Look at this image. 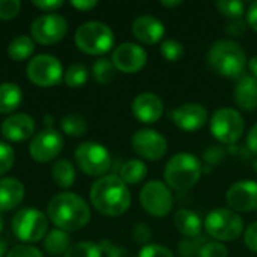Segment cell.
<instances>
[{
    "label": "cell",
    "instance_id": "1",
    "mask_svg": "<svg viewBox=\"0 0 257 257\" xmlns=\"http://www.w3.org/2000/svg\"><path fill=\"white\" fill-rule=\"evenodd\" d=\"M92 206L105 217H119L131 206V193L128 185L117 175L98 178L90 187Z\"/></svg>",
    "mask_w": 257,
    "mask_h": 257
},
{
    "label": "cell",
    "instance_id": "2",
    "mask_svg": "<svg viewBox=\"0 0 257 257\" xmlns=\"http://www.w3.org/2000/svg\"><path fill=\"white\" fill-rule=\"evenodd\" d=\"M47 215L57 229L75 232L89 223L90 208L86 200L75 193H59L48 202Z\"/></svg>",
    "mask_w": 257,
    "mask_h": 257
},
{
    "label": "cell",
    "instance_id": "3",
    "mask_svg": "<svg viewBox=\"0 0 257 257\" xmlns=\"http://www.w3.org/2000/svg\"><path fill=\"white\" fill-rule=\"evenodd\" d=\"M208 65L221 77L239 78L248 65L244 48L233 39H218L206 54Z\"/></svg>",
    "mask_w": 257,
    "mask_h": 257
},
{
    "label": "cell",
    "instance_id": "4",
    "mask_svg": "<svg viewBox=\"0 0 257 257\" xmlns=\"http://www.w3.org/2000/svg\"><path fill=\"white\" fill-rule=\"evenodd\" d=\"M203 173L202 161L190 152L175 154L164 167V181L170 190L188 191L193 188Z\"/></svg>",
    "mask_w": 257,
    "mask_h": 257
},
{
    "label": "cell",
    "instance_id": "5",
    "mask_svg": "<svg viewBox=\"0 0 257 257\" xmlns=\"http://www.w3.org/2000/svg\"><path fill=\"white\" fill-rule=\"evenodd\" d=\"M74 41L80 51L92 56H101L113 48L114 33L102 21H86L75 30Z\"/></svg>",
    "mask_w": 257,
    "mask_h": 257
},
{
    "label": "cell",
    "instance_id": "6",
    "mask_svg": "<svg viewBox=\"0 0 257 257\" xmlns=\"http://www.w3.org/2000/svg\"><path fill=\"white\" fill-rule=\"evenodd\" d=\"M203 229L209 238L218 242H232L244 233V221L235 211L217 208L206 215Z\"/></svg>",
    "mask_w": 257,
    "mask_h": 257
},
{
    "label": "cell",
    "instance_id": "7",
    "mask_svg": "<svg viewBox=\"0 0 257 257\" xmlns=\"http://www.w3.org/2000/svg\"><path fill=\"white\" fill-rule=\"evenodd\" d=\"M209 130L214 139L227 146L236 145L245 131V122L242 114L232 107H221L214 111L209 120Z\"/></svg>",
    "mask_w": 257,
    "mask_h": 257
},
{
    "label": "cell",
    "instance_id": "8",
    "mask_svg": "<svg viewBox=\"0 0 257 257\" xmlns=\"http://www.w3.org/2000/svg\"><path fill=\"white\" fill-rule=\"evenodd\" d=\"M12 232L17 239L32 244L42 241L48 233L47 215L35 208H23L12 217Z\"/></svg>",
    "mask_w": 257,
    "mask_h": 257
},
{
    "label": "cell",
    "instance_id": "9",
    "mask_svg": "<svg viewBox=\"0 0 257 257\" xmlns=\"http://www.w3.org/2000/svg\"><path fill=\"white\" fill-rule=\"evenodd\" d=\"M78 169L87 176L102 178L111 169L113 160L105 146L96 142H84L74 152Z\"/></svg>",
    "mask_w": 257,
    "mask_h": 257
},
{
    "label": "cell",
    "instance_id": "10",
    "mask_svg": "<svg viewBox=\"0 0 257 257\" xmlns=\"http://www.w3.org/2000/svg\"><path fill=\"white\" fill-rule=\"evenodd\" d=\"M27 78L39 87H53L63 80V66L53 54H36L32 57L26 68Z\"/></svg>",
    "mask_w": 257,
    "mask_h": 257
},
{
    "label": "cell",
    "instance_id": "11",
    "mask_svg": "<svg viewBox=\"0 0 257 257\" xmlns=\"http://www.w3.org/2000/svg\"><path fill=\"white\" fill-rule=\"evenodd\" d=\"M142 208L155 218L167 217L173 209V196L166 182L152 179L148 181L140 190Z\"/></svg>",
    "mask_w": 257,
    "mask_h": 257
},
{
    "label": "cell",
    "instance_id": "12",
    "mask_svg": "<svg viewBox=\"0 0 257 257\" xmlns=\"http://www.w3.org/2000/svg\"><path fill=\"white\" fill-rule=\"evenodd\" d=\"M68 33V21L60 14H44L33 20L30 38L42 45L57 44Z\"/></svg>",
    "mask_w": 257,
    "mask_h": 257
},
{
    "label": "cell",
    "instance_id": "13",
    "mask_svg": "<svg viewBox=\"0 0 257 257\" xmlns=\"http://www.w3.org/2000/svg\"><path fill=\"white\" fill-rule=\"evenodd\" d=\"M131 148L140 158L146 161H160L167 154L169 145L166 137L158 131L143 128L133 134Z\"/></svg>",
    "mask_w": 257,
    "mask_h": 257
},
{
    "label": "cell",
    "instance_id": "14",
    "mask_svg": "<svg viewBox=\"0 0 257 257\" xmlns=\"http://www.w3.org/2000/svg\"><path fill=\"white\" fill-rule=\"evenodd\" d=\"M63 149V137L54 128H45L36 133L29 145L30 157L38 163H48L59 157Z\"/></svg>",
    "mask_w": 257,
    "mask_h": 257
},
{
    "label": "cell",
    "instance_id": "15",
    "mask_svg": "<svg viewBox=\"0 0 257 257\" xmlns=\"http://www.w3.org/2000/svg\"><path fill=\"white\" fill-rule=\"evenodd\" d=\"M111 62L116 71L123 74H136L145 68L148 62L146 50L134 42H123L113 50Z\"/></svg>",
    "mask_w": 257,
    "mask_h": 257
},
{
    "label": "cell",
    "instance_id": "16",
    "mask_svg": "<svg viewBox=\"0 0 257 257\" xmlns=\"http://www.w3.org/2000/svg\"><path fill=\"white\" fill-rule=\"evenodd\" d=\"M226 202L236 214L257 211V182L242 179L232 184L226 193Z\"/></svg>",
    "mask_w": 257,
    "mask_h": 257
},
{
    "label": "cell",
    "instance_id": "17",
    "mask_svg": "<svg viewBox=\"0 0 257 257\" xmlns=\"http://www.w3.org/2000/svg\"><path fill=\"white\" fill-rule=\"evenodd\" d=\"M170 120L182 131L193 133L203 128L208 122V110L197 102H187L169 113Z\"/></svg>",
    "mask_w": 257,
    "mask_h": 257
},
{
    "label": "cell",
    "instance_id": "18",
    "mask_svg": "<svg viewBox=\"0 0 257 257\" xmlns=\"http://www.w3.org/2000/svg\"><path fill=\"white\" fill-rule=\"evenodd\" d=\"M131 111L139 122L155 123L164 113V102L154 92H142L133 99Z\"/></svg>",
    "mask_w": 257,
    "mask_h": 257
},
{
    "label": "cell",
    "instance_id": "19",
    "mask_svg": "<svg viewBox=\"0 0 257 257\" xmlns=\"http://www.w3.org/2000/svg\"><path fill=\"white\" fill-rule=\"evenodd\" d=\"M131 32L137 41L142 44L154 45L163 41L166 35V27L161 20L152 15H142L137 17L131 24Z\"/></svg>",
    "mask_w": 257,
    "mask_h": 257
},
{
    "label": "cell",
    "instance_id": "20",
    "mask_svg": "<svg viewBox=\"0 0 257 257\" xmlns=\"http://www.w3.org/2000/svg\"><path fill=\"white\" fill-rule=\"evenodd\" d=\"M36 123L27 113H15L2 123V136L9 142H23L35 134Z\"/></svg>",
    "mask_w": 257,
    "mask_h": 257
},
{
    "label": "cell",
    "instance_id": "21",
    "mask_svg": "<svg viewBox=\"0 0 257 257\" xmlns=\"http://www.w3.org/2000/svg\"><path fill=\"white\" fill-rule=\"evenodd\" d=\"M235 104L244 111L257 110V78L253 75L239 77L233 89Z\"/></svg>",
    "mask_w": 257,
    "mask_h": 257
},
{
    "label": "cell",
    "instance_id": "22",
    "mask_svg": "<svg viewBox=\"0 0 257 257\" xmlns=\"http://www.w3.org/2000/svg\"><path fill=\"white\" fill-rule=\"evenodd\" d=\"M26 188L17 178L0 179V212L15 209L24 199Z\"/></svg>",
    "mask_w": 257,
    "mask_h": 257
},
{
    "label": "cell",
    "instance_id": "23",
    "mask_svg": "<svg viewBox=\"0 0 257 257\" xmlns=\"http://www.w3.org/2000/svg\"><path fill=\"white\" fill-rule=\"evenodd\" d=\"M173 224L184 238H196L202 235L203 221L200 220L199 214L191 209H178L173 215Z\"/></svg>",
    "mask_w": 257,
    "mask_h": 257
},
{
    "label": "cell",
    "instance_id": "24",
    "mask_svg": "<svg viewBox=\"0 0 257 257\" xmlns=\"http://www.w3.org/2000/svg\"><path fill=\"white\" fill-rule=\"evenodd\" d=\"M23 102V90L15 83L0 84V114H8L17 110Z\"/></svg>",
    "mask_w": 257,
    "mask_h": 257
},
{
    "label": "cell",
    "instance_id": "25",
    "mask_svg": "<svg viewBox=\"0 0 257 257\" xmlns=\"http://www.w3.org/2000/svg\"><path fill=\"white\" fill-rule=\"evenodd\" d=\"M148 175V166L142 160H128L119 169V178L126 185H137L140 184Z\"/></svg>",
    "mask_w": 257,
    "mask_h": 257
},
{
    "label": "cell",
    "instance_id": "26",
    "mask_svg": "<svg viewBox=\"0 0 257 257\" xmlns=\"http://www.w3.org/2000/svg\"><path fill=\"white\" fill-rule=\"evenodd\" d=\"M42 244H44L45 251H47L48 254H51V256L65 254L66 250L71 247V245H69V236H68V233H66L65 230L57 229V227H56V229H51V230L45 235Z\"/></svg>",
    "mask_w": 257,
    "mask_h": 257
},
{
    "label": "cell",
    "instance_id": "27",
    "mask_svg": "<svg viewBox=\"0 0 257 257\" xmlns=\"http://www.w3.org/2000/svg\"><path fill=\"white\" fill-rule=\"evenodd\" d=\"M35 51V41L27 35L15 36L8 45V56L15 62H23L29 59Z\"/></svg>",
    "mask_w": 257,
    "mask_h": 257
},
{
    "label": "cell",
    "instance_id": "28",
    "mask_svg": "<svg viewBox=\"0 0 257 257\" xmlns=\"http://www.w3.org/2000/svg\"><path fill=\"white\" fill-rule=\"evenodd\" d=\"M51 178H53L54 184L63 190L72 187L74 181H75V169H74L72 163L65 158L57 160L51 169Z\"/></svg>",
    "mask_w": 257,
    "mask_h": 257
},
{
    "label": "cell",
    "instance_id": "29",
    "mask_svg": "<svg viewBox=\"0 0 257 257\" xmlns=\"http://www.w3.org/2000/svg\"><path fill=\"white\" fill-rule=\"evenodd\" d=\"M60 128L69 137H81L87 133L89 125L84 116L77 113H69L60 119Z\"/></svg>",
    "mask_w": 257,
    "mask_h": 257
},
{
    "label": "cell",
    "instance_id": "30",
    "mask_svg": "<svg viewBox=\"0 0 257 257\" xmlns=\"http://www.w3.org/2000/svg\"><path fill=\"white\" fill-rule=\"evenodd\" d=\"M92 75L98 84H102V86L110 84L116 77V68L113 65L111 59L101 57V59L95 60L92 65Z\"/></svg>",
    "mask_w": 257,
    "mask_h": 257
},
{
    "label": "cell",
    "instance_id": "31",
    "mask_svg": "<svg viewBox=\"0 0 257 257\" xmlns=\"http://www.w3.org/2000/svg\"><path fill=\"white\" fill-rule=\"evenodd\" d=\"M89 78V71L83 63H72L66 68L63 74V80L69 87H81L86 84Z\"/></svg>",
    "mask_w": 257,
    "mask_h": 257
},
{
    "label": "cell",
    "instance_id": "32",
    "mask_svg": "<svg viewBox=\"0 0 257 257\" xmlns=\"http://www.w3.org/2000/svg\"><path fill=\"white\" fill-rule=\"evenodd\" d=\"M208 242V235H199L196 238H184L178 244L179 257H197L202 247Z\"/></svg>",
    "mask_w": 257,
    "mask_h": 257
},
{
    "label": "cell",
    "instance_id": "33",
    "mask_svg": "<svg viewBox=\"0 0 257 257\" xmlns=\"http://www.w3.org/2000/svg\"><path fill=\"white\" fill-rule=\"evenodd\" d=\"M102 251L99 244L90 242V241H83V242H77L72 244L63 257H101Z\"/></svg>",
    "mask_w": 257,
    "mask_h": 257
},
{
    "label": "cell",
    "instance_id": "34",
    "mask_svg": "<svg viewBox=\"0 0 257 257\" xmlns=\"http://www.w3.org/2000/svg\"><path fill=\"white\" fill-rule=\"evenodd\" d=\"M215 8L221 15L227 17L229 20L242 18V15L245 14V3L239 0H218L215 3Z\"/></svg>",
    "mask_w": 257,
    "mask_h": 257
},
{
    "label": "cell",
    "instance_id": "35",
    "mask_svg": "<svg viewBox=\"0 0 257 257\" xmlns=\"http://www.w3.org/2000/svg\"><path fill=\"white\" fill-rule=\"evenodd\" d=\"M160 53L167 62H178L185 54V48L178 39H164L161 42Z\"/></svg>",
    "mask_w": 257,
    "mask_h": 257
},
{
    "label": "cell",
    "instance_id": "36",
    "mask_svg": "<svg viewBox=\"0 0 257 257\" xmlns=\"http://www.w3.org/2000/svg\"><path fill=\"white\" fill-rule=\"evenodd\" d=\"M15 163V152L11 145L0 142V176L8 173Z\"/></svg>",
    "mask_w": 257,
    "mask_h": 257
},
{
    "label": "cell",
    "instance_id": "37",
    "mask_svg": "<svg viewBox=\"0 0 257 257\" xmlns=\"http://www.w3.org/2000/svg\"><path fill=\"white\" fill-rule=\"evenodd\" d=\"M227 155V149L221 145H214L209 146L205 152H203V161L206 163V166H218Z\"/></svg>",
    "mask_w": 257,
    "mask_h": 257
},
{
    "label": "cell",
    "instance_id": "38",
    "mask_svg": "<svg viewBox=\"0 0 257 257\" xmlns=\"http://www.w3.org/2000/svg\"><path fill=\"white\" fill-rule=\"evenodd\" d=\"M131 236L133 239L137 242V244H142L143 247L151 244V239H152V229L149 224L140 221V223H136L133 226V230H131Z\"/></svg>",
    "mask_w": 257,
    "mask_h": 257
},
{
    "label": "cell",
    "instance_id": "39",
    "mask_svg": "<svg viewBox=\"0 0 257 257\" xmlns=\"http://www.w3.org/2000/svg\"><path fill=\"white\" fill-rule=\"evenodd\" d=\"M197 257H229V250L223 242L218 241H208Z\"/></svg>",
    "mask_w": 257,
    "mask_h": 257
},
{
    "label": "cell",
    "instance_id": "40",
    "mask_svg": "<svg viewBox=\"0 0 257 257\" xmlns=\"http://www.w3.org/2000/svg\"><path fill=\"white\" fill-rule=\"evenodd\" d=\"M21 9L20 0H0V20H12Z\"/></svg>",
    "mask_w": 257,
    "mask_h": 257
},
{
    "label": "cell",
    "instance_id": "41",
    "mask_svg": "<svg viewBox=\"0 0 257 257\" xmlns=\"http://www.w3.org/2000/svg\"><path fill=\"white\" fill-rule=\"evenodd\" d=\"M137 257H175L173 253L160 244H148L145 247H142V250L139 251Z\"/></svg>",
    "mask_w": 257,
    "mask_h": 257
},
{
    "label": "cell",
    "instance_id": "42",
    "mask_svg": "<svg viewBox=\"0 0 257 257\" xmlns=\"http://www.w3.org/2000/svg\"><path fill=\"white\" fill-rule=\"evenodd\" d=\"M6 257H44L39 248L30 245V244H21V245H15L14 248H11V251H8Z\"/></svg>",
    "mask_w": 257,
    "mask_h": 257
},
{
    "label": "cell",
    "instance_id": "43",
    "mask_svg": "<svg viewBox=\"0 0 257 257\" xmlns=\"http://www.w3.org/2000/svg\"><path fill=\"white\" fill-rule=\"evenodd\" d=\"M99 247H101V251L105 254V257H131L126 248L114 245L110 239H102L99 242Z\"/></svg>",
    "mask_w": 257,
    "mask_h": 257
},
{
    "label": "cell",
    "instance_id": "44",
    "mask_svg": "<svg viewBox=\"0 0 257 257\" xmlns=\"http://www.w3.org/2000/svg\"><path fill=\"white\" fill-rule=\"evenodd\" d=\"M226 33L229 36H233V38H241L247 33L248 30V24L245 20L242 18H238V20H229L226 27H224Z\"/></svg>",
    "mask_w": 257,
    "mask_h": 257
},
{
    "label": "cell",
    "instance_id": "45",
    "mask_svg": "<svg viewBox=\"0 0 257 257\" xmlns=\"http://www.w3.org/2000/svg\"><path fill=\"white\" fill-rule=\"evenodd\" d=\"M244 244L250 251L257 253V221L251 223L244 230Z\"/></svg>",
    "mask_w": 257,
    "mask_h": 257
},
{
    "label": "cell",
    "instance_id": "46",
    "mask_svg": "<svg viewBox=\"0 0 257 257\" xmlns=\"http://www.w3.org/2000/svg\"><path fill=\"white\" fill-rule=\"evenodd\" d=\"M32 5L41 11H45V12H50L53 14L54 11H57L59 8L63 6V2L62 0H33Z\"/></svg>",
    "mask_w": 257,
    "mask_h": 257
},
{
    "label": "cell",
    "instance_id": "47",
    "mask_svg": "<svg viewBox=\"0 0 257 257\" xmlns=\"http://www.w3.org/2000/svg\"><path fill=\"white\" fill-rule=\"evenodd\" d=\"M245 146H247L250 154H256L257 155V123H254L251 126V130L248 131L247 139H245Z\"/></svg>",
    "mask_w": 257,
    "mask_h": 257
},
{
    "label": "cell",
    "instance_id": "48",
    "mask_svg": "<svg viewBox=\"0 0 257 257\" xmlns=\"http://www.w3.org/2000/svg\"><path fill=\"white\" fill-rule=\"evenodd\" d=\"M245 21H247L248 27L257 33V2L251 3L250 8L247 9V18H245Z\"/></svg>",
    "mask_w": 257,
    "mask_h": 257
},
{
    "label": "cell",
    "instance_id": "49",
    "mask_svg": "<svg viewBox=\"0 0 257 257\" xmlns=\"http://www.w3.org/2000/svg\"><path fill=\"white\" fill-rule=\"evenodd\" d=\"M71 5L78 11H90L92 8L98 5V2L96 0H72Z\"/></svg>",
    "mask_w": 257,
    "mask_h": 257
},
{
    "label": "cell",
    "instance_id": "50",
    "mask_svg": "<svg viewBox=\"0 0 257 257\" xmlns=\"http://www.w3.org/2000/svg\"><path fill=\"white\" fill-rule=\"evenodd\" d=\"M248 69H250V72H251V75L257 78V54L256 56H253L250 60H248Z\"/></svg>",
    "mask_w": 257,
    "mask_h": 257
},
{
    "label": "cell",
    "instance_id": "51",
    "mask_svg": "<svg viewBox=\"0 0 257 257\" xmlns=\"http://www.w3.org/2000/svg\"><path fill=\"white\" fill-rule=\"evenodd\" d=\"M160 5L164 6V8H178V6L182 5V2L181 0H161Z\"/></svg>",
    "mask_w": 257,
    "mask_h": 257
},
{
    "label": "cell",
    "instance_id": "52",
    "mask_svg": "<svg viewBox=\"0 0 257 257\" xmlns=\"http://www.w3.org/2000/svg\"><path fill=\"white\" fill-rule=\"evenodd\" d=\"M44 125H45V128H53V125H54V117H53L51 114H45V116H44Z\"/></svg>",
    "mask_w": 257,
    "mask_h": 257
},
{
    "label": "cell",
    "instance_id": "53",
    "mask_svg": "<svg viewBox=\"0 0 257 257\" xmlns=\"http://www.w3.org/2000/svg\"><path fill=\"white\" fill-rule=\"evenodd\" d=\"M8 254V244L6 241L0 239V257H6Z\"/></svg>",
    "mask_w": 257,
    "mask_h": 257
},
{
    "label": "cell",
    "instance_id": "54",
    "mask_svg": "<svg viewBox=\"0 0 257 257\" xmlns=\"http://www.w3.org/2000/svg\"><path fill=\"white\" fill-rule=\"evenodd\" d=\"M3 217H2V214H0V233H2V230H3Z\"/></svg>",
    "mask_w": 257,
    "mask_h": 257
},
{
    "label": "cell",
    "instance_id": "55",
    "mask_svg": "<svg viewBox=\"0 0 257 257\" xmlns=\"http://www.w3.org/2000/svg\"><path fill=\"white\" fill-rule=\"evenodd\" d=\"M253 169H254V173L257 175V160H254V161H253Z\"/></svg>",
    "mask_w": 257,
    "mask_h": 257
}]
</instances>
